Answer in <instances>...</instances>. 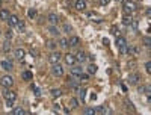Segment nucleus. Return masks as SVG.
<instances>
[{
	"instance_id": "obj_43",
	"label": "nucleus",
	"mask_w": 151,
	"mask_h": 115,
	"mask_svg": "<svg viewBox=\"0 0 151 115\" xmlns=\"http://www.w3.org/2000/svg\"><path fill=\"white\" fill-rule=\"evenodd\" d=\"M6 38H8V39H11V38H12V32H11V29L6 32Z\"/></svg>"
},
{
	"instance_id": "obj_18",
	"label": "nucleus",
	"mask_w": 151,
	"mask_h": 115,
	"mask_svg": "<svg viewBox=\"0 0 151 115\" xmlns=\"http://www.w3.org/2000/svg\"><path fill=\"white\" fill-rule=\"evenodd\" d=\"M106 112H110L104 104H100V106H94V114H106Z\"/></svg>"
},
{
	"instance_id": "obj_22",
	"label": "nucleus",
	"mask_w": 151,
	"mask_h": 115,
	"mask_svg": "<svg viewBox=\"0 0 151 115\" xmlns=\"http://www.w3.org/2000/svg\"><path fill=\"white\" fill-rule=\"evenodd\" d=\"M79 98H76V97H73V98H69V102H68V106L71 108V109H76V108H79Z\"/></svg>"
},
{
	"instance_id": "obj_17",
	"label": "nucleus",
	"mask_w": 151,
	"mask_h": 115,
	"mask_svg": "<svg viewBox=\"0 0 151 115\" xmlns=\"http://www.w3.org/2000/svg\"><path fill=\"white\" fill-rule=\"evenodd\" d=\"M79 44H80V38L77 35H73L68 39V47H79Z\"/></svg>"
},
{
	"instance_id": "obj_32",
	"label": "nucleus",
	"mask_w": 151,
	"mask_h": 115,
	"mask_svg": "<svg viewBox=\"0 0 151 115\" xmlns=\"http://www.w3.org/2000/svg\"><path fill=\"white\" fill-rule=\"evenodd\" d=\"M36 15H38V12H36V9H33V8H30L29 11H27V17H29V18H32V20H33V18L36 17Z\"/></svg>"
},
{
	"instance_id": "obj_45",
	"label": "nucleus",
	"mask_w": 151,
	"mask_h": 115,
	"mask_svg": "<svg viewBox=\"0 0 151 115\" xmlns=\"http://www.w3.org/2000/svg\"><path fill=\"white\" fill-rule=\"evenodd\" d=\"M53 109H57V111H59V109H61V106H59V104H53Z\"/></svg>"
},
{
	"instance_id": "obj_14",
	"label": "nucleus",
	"mask_w": 151,
	"mask_h": 115,
	"mask_svg": "<svg viewBox=\"0 0 151 115\" xmlns=\"http://www.w3.org/2000/svg\"><path fill=\"white\" fill-rule=\"evenodd\" d=\"M139 80H141V77H139L138 73H132V74H128V77H127V82L130 83V85H138Z\"/></svg>"
},
{
	"instance_id": "obj_26",
	"label": "nucleus",
	"mask_w": 151,
	"mask_h": 115,
	"mask_svg": "<svg viewBox=\"0 0 151 115\" xmlns=\"http://www.w3.org/2000/svg\"><path fill=\"white\" fill-rule=\"evenodd\" d=\"M15 27H17V30H18L20 33L26 32V23H24V21H18V23H17V26H15Z\"/></svg>"
},
{
	"instance_id": "obj_7",
	"label": "nucleus",
	"mask_w": 151,
	"mask_h": 115,
	"mask_svg": "<svg viewBox=\"0 0 151 115\" xmlns=\"http://www.w3.org/2000/svg\"><path fill=\"white\" fill-rule=\"evenodd\" d=\"M74 8L77 9V11L83 12V11H86V8H88V2H86V0H76Z\"/></svg>"
},
{
	"instance_id": "obj_28",
	"label": "nucleus",
	"mask_w": 151,
	"mask_h": 115,
	"mask_svg": "<svg viewBox=\"0 0 151 115\" xmlns=\"http://www.w3.org/2000/svg\"><path fill=\"white\" fill-rule=\"evenodd\" d=\"M9 50H11V41L6 38L3 41V51H5V53H9Z\"/></svg>"
},
{
	"instance_id": "obj_41",
	"label": "nucleus",
	"mask_w": 151,
	"mask_h": 115,
	"mask_svg": "<svg viewBox=\"0 0 151 115\" xmlns=\"http://www.w3.org/2000/svg\"><path fill=\"white\" fill-rule=\"evenodd\" d=\"M98 3L101 5V6H106V5L110 3V0H98Z\"/></svg>"
},
{
	"instance_id": "obj_31",
	"label": "nucleus",
	"mask_w": 151,
	"mask_h": 115,
	"mask_svg": "<svg viewBox=\"0 0 151 115\" xmlns=\"http://www.w3.org/2000/svg\"><path fill=\"white\" fill-rule=\"evenodd\" d=\"M130 21H132V17H130V15H127V14H124V17H122V24H124V26H127V27H128V24H130Z\"/></svg>"
},
{
	"instance_id": "obj_40",
	"label": "nucleus",
	"mask_w": 151,
	"mask_h": 115,
	"mask_svg": "<svg viewBox=\"0 0 151 115\" xmlns=\"http://www.w3.org/2000/svg\"><path fill=\"white\" fill-rule=\"evenodd\" d=\"M145 71H147L148 74L151 73V64H150V62H145Z\"/></svg>"
},
{
	"instance_id": "obj_46",
	"label": "nucleus",
	"mask_w": 151,
	"mask_h": 115,
	"mask_svg": "<svg viewBox=\"0 0 151 115\" xmlns=\"http://www.w3.org/2000/svg\"><path fill=\"white\" fill-rule=\"evenodd\" d=\"M2 3H3V0H0V9H2Z\"/></svg>"
},
{
	"instance_id": "obj_42",
	"label": "nucleus",
	"mask_w": 151,
	"mask_h": 115,
	"mask_svg": "<svg viewBox=\"0 0 151 115\" xmlns=\"http://www.w3.org/2000/svg\"><path fill=\"white\" fill-rule=\"evenodd\" d=\"M30 56H32V57H36V56H38V50L32 49V50H30Z\"/></svg>"
},
{
	"instance_id": "obj_34",
	"label": "nucleus",
	"mask_w": 151,
	"mask_h": 115,
	"mask_svg": "<svg viewBox=\"0 0 151 115\" xmlns=\"http://www.w3.org/2000/svg\"><path fill=\"white\" fill-rule=\"evenodd\" d=\"M47 47H48L50 50H55L56 47H57V43H56V41H50V43L47 44Z\"/></svg>"
},
{
	"instance_id": "obj_13",
	"label": "nucleus",
	"mask_w": 151,
	"mask_h": 115,
	"mask_svg": "<svg viewBox=\"0 0 151 115\" xmlns=\"http://www.w3.org/2000/svg\"><path fill=\"white\" fill-rule=\"evenodd\" d=\"M82 73H83V70H82V67H79V65H73L71 68H69V74H71V77H76V79H77Z\"/></svg>"
},
{
	"instance_id": "obj_4",
	"label": "nucleus",
	"mask_w": 151,
	"mask_h": 115,
	"mask_svg": "<svg viewBox=\"0 0 151 115\" xmlns=\"http://www.w3.org/2000/svg\"><path fill=\"white\" fill-rule=\"evenodd\" d=\"M3 97H5V100H6V102H15V100H17V92L12 91L11 88H5Z\"/></svg>"
},
{
	"instance_id": "obj_36",
	"label": "nucleus",
	"mask_w": 151,
	"mask_h": 115,
	"mask_svg": "<svg viewBox=\"0 0 151 115\" xmlns=\"http://www.w3.org/2000/svg\"><path fill=\"white\" fill-rule=\"evenodd\" d=\"M32 91L35 92V96H36V97H39V96H41V91H39V88H38V86L32 85Z\"/></svg>"
},
{
	"instance_id": "obj_16",
	"label": "nucleus",
	"mask_w": 151,
	"mask_h": 115,
	"mask_svg": "<svg viewBox=\"0 0 151 115\" xmlns=\"http://www.w3.org/2000/svg\"><path fill=\"white\" fill-rule=\"evenodd\" d=\"M18 21H20L18 15H9V17H8V20H6V23H8V26H9V27H15Z\"/></svg>"
},
{
	"instance_id": "obj_12",
	"label": "nucleus",
	"mask_w": 151,
	"mask_h": 115,
	"mask_svg": "<svg viewBox=\"0 0 151 115\" xmlns=\"http://www.w3.org/2000/svg\"><path fill=\"white\" fill-rule=\"evenodd\" d=\"M63 61H65V64L69 65V67H73V65L77 64V61H76V56H74L73 53H67L65 56H63Z\"/></svg>"
},
{
	"instance_id": "obj_27",
	"label": "nucleus",
	"mask_w": 151,
	"mask_h": 115,
	"mask_svg": "<svg viewBox=\"0 0 151 115\" xmlns=\"http://www.w3.org/2000/svg\"><path fill=\"white\" fill-rule=\"evenodd\" d=\"M56 43H57L59 45H61L62 49H67V47H68V39H67V38H59V39L56 41Z\"/></svg>"
},
{
	"instance_id": "obj_25",
	"label": "nucleus",
	"mask_w": 151,
	"mask_h": 115,
	"mask_svg": "<svg viewBox=\"0 0 151 115\" xmlns=\"http://www.w3.org/2000/svg\"><path fill=\"white\" fill-rule=\"evenodd\" d=\"M50 94H51V96L55 97V98H57V97L62 96V90H59V88H51V90H50Z\"/></svg>"
},
{
	"instance_id": "obj_44",
	"label": "nucleus",
	"mask_w": 151,
	"mask_h": 115,
	"mask_svg": "<svg viewBox=\"0 0 151 115\" xmlns=\"http://www.w3.org/2000/svg\"><path fill=\"white\" fill-rule=\"evenodd\" d=\"M5 104H6V108H12L14 106V102H6Z\"/></svg>"
},
{
	"instance_id": "obj_9",
	"label": "nucleus",
	"mask_w": 151,
	"mask_h": 115,
	"mask_svg": "<svg viewBox=\"0 0 151 115\" xmlns=\"http://www.w3.org/2000/svg\"><path fill=\"white\" fill-rule=\"evenodd\" d=\"M47 32L50 33V35H53V36H56V38L61 35V30H59L57 24H48L47 26Z\"/></svg>"
},
{
	"instance_id": "obj_6",
	"label": "nucleus",
	"mask_w": 151,
	"mask_h": 115,
	"mask_svg": "<svg viewBox=\"0 0 151 115\" xmlns=\"http://www.w3.org/2000/svg\"><path fill=\"white\" fill-rule=\"evenodd\" d=\"M62 59V53L57 50H51V53L48 55V62L50 64H56V62H59Z\"/></svg>"
},
{
	"instance_id": "obj_49",
	"label": "nucleus",
	"mask_w": 151,
	"mask_h": 115,
	"mask_svg": "<svg viewBox=\"0 0 151 115\" xmlns=\"http://www.w3.org/2000/svg\"><path fill=\"white\" fill-rule=\"evenodd\" d=\"M0 35H2V30H0Z\"/></svg>"
},
{
	"instance_id": "obj_5",
	"label": "nucleus",
	"mask_w": 151,
	"mask_h": 115,
	"mask_svg": "<svg viewBox=\"0 0 151 115\" xmlns=\"http://www.w3.org/2000/svg\"><path fill=\"white\" fill-rule=\"evenodd\" d=\"M51 74L55 77H62L63 76V67L56 62V64H51Z\"/></svg>"
},
{
	"instance_id": "obj_35",
	"label": "nucleus",
	"mask_w": 151,
	"mask_h": 115,
	"mask_svg": "<svg viewBox=\"0 0 151 115\" xmlns=\"http://www.w3.org/2000/svg\"><path fill=\"white\" fill-rule=\"evenodd\" d=\"M83 114L92 115V114H94V106H92V108H85V109H83Z\"/></svg>"
},
{
	"instance_id": "obj_20",
	"label": "nucleus",
	"mask_w": 151,
	"mask_h": 115,
	"mask_svg": "<svg viewBox=\"0 0 151 115\" xmlns=\"http://www.w3.org/2000/svg\"><path fill=\"white\" fill-rule=\"evenodd\" d=\"M11 114L12 115H26V109L21 108V106H17V108H14L12 111H11Z\"/></svg>"
},
{
	"instance_id": "obj_47",
	"label": "nucleus",
	"mask_w": 151,
	"mask_h": 115,
	"mask_svg": "<svg viewBox=\"0 0 151 115\" xmlns=\"http://www.w3.org/2000/svg\"><path fill=\"white\" fill-rule=\"evenodd\" d=\"M116 2H121V3H124V0H116Z\"/></svg>"
},
{
	"instance_id": "obj_38",
	"label": "nucleus",
	"mask_w": 151,
	"mask_h": 115,
	"mask_svg": "<svg viewBox=\"0 0 151 115\" xmlns=\"http://www.w3.org/2000/svg\"><path fill=\"white\" fill-rule=\"evenodd\" d=\"M126 106H127V109H132V111H133V112H134V111H136V108H134V106H133V104L130 103V100H127V102H126Z\"/></svg>"
},
{
	"instance_id": "obj_48",
	"label": "nucleus",
	"mask_w": 151,
	"mask_h": 115,
	"mask_svg": "<svg viewBox=\"0 0 151 115\" xmlns=\"http://www.w3.org/2000/svg\"><path fill=\"white\" fill-rule=\"evenodd\" d=\"M124 2H132V0H124Z\"/></svg>"
},
{
	"instance_id": "obj_24",
	"label": "nucleus",
	"mask_w": 151,
	"mask_h": 115,
	"mask_svg": "<svg viewBox=\"0 0 151 115\" xmlns=\"http://www.w3.org/2000/svg\"><path fill=\"white\" fill-rule=\"evenodd\" d=\"M9 15H11L9 11H6V9H0V20H2V21H6Z\"/></svg>"
},
{
	"instance_id": "obj_10",
	"label": "nucleus",
	"mask_w": 151,
	"mask_h": 115,
	"mask_svg": "<svg viewBox=\"0 0 151 115\" xmlns=\"http://www.w3.org/2000/svg\"><path fill=\"white\" fill-rule=\"evenodd\" d=\"M59 20H61V17H59V14H56V12H50V14L47 15L48 24H57Z\"/></svg>"
},
{
	"instance_id": "obj_33",
	"label": "nucleus",
	"mask_w": 151,
	"mask_h": 115,
	"mask_svg": "<svg viewBox=\"0 0 151 115\" xmlns=\"http://www.w3.org/2000/svg\"><path fill=\"white\" fill-rule=\"evenodd\" d=\"M88 73H89V74H95V73H97V65L95 64H89L88 65Z\"/></svg>"
},
{
	"instance_id": "obj_19",
	"label": "nucleus",
	"mask_w": 151,
	"mask_h": 115,
	"mask_svg": "<svg viewBox=\"0 0 151 115\" xmlns=\"http://www.w3.org/2000/svg\"><path fill=\"white\" fill-rule=\"evenodd\" d=\"M128 29H132L133 32H138V29H139V21H138L136 18H132L130 24H128Z\"/></svg>"
},
{
	"instance_id": "obj_29",
	"label": "nucleus",
	"mask_w": 151,
	"mask_h": 115,
	"mask_svg": "<svg viewBox=\"0 0 151 115\" xmlns=\"http://www.w3.org/2000/svg\"><path fill=\"white\" fill-rule=\"evenodd\" d=\"M62 30H63V33H71V30H73V27H71V24H68V23H63L62 24Z\"/></svg>"
},
{
	"instance_id": "obj_37",
	"label": "nucleus",
	"mask_w": 151,
	"mask_h": 115,
	"mask_svg": "<svg viewBox=\"0 0 151 115\" xmlns=\"http://www.w3.org/2000/svg\"><path fill=\"white\" fill-rule=\"evenodd\" d=\"M79 80H89V74H86V73H82L79 77H77Z\"/></svg>"
},
{
	"instance_id": "obj_1",
	"label": "nucleus",
	"mask_w": 151,
	"mask_h": 115,
	"mask_svg": "<svg viewBox=\"0 0 151 115\" xmlns=\"http://www.w3.org/2000/svg\"><path fill=\"white\" fill-rule=\"evenodd\" d=\"M115 44L118 47V50H120V53L121 55H127V39L124 38V36H116V41H115Z\"/></svg>"
},
{
	"instance_id": "obj_30",
	"label": "nucleus",
	"mask_w": 151,
	"mask_h": 115,
	"mask_svg": "<svg viewBox=\"0 0 151 115\" xmlns=\"http://www.w3.org/2000/svg\"><path fill=\"white\" fill-rule=\"evenodd\" d=\"M110 33H112V35L116 38V36H121V30L118 29V26H112V29H110Z\"/></svg>"
},
{
	"instance_id": "obj_2",
	"label": "nucleus",
	"mask_w": 151,
	"mask_h": 115,
	"mask_svg": "<svg viewBox=\"0 0 151 115\" xmlns=\"http://www.w3.org/2000/svg\"><path fill=\"white\" fill-rule=\"evenodd\" d=\"M122 11H124V14H127V15H132L134 11H138V5L133 2H124V5H122Z\"/></svg>"
},
{
	"instance_id": "obj_11",
	"label": "nucleus",
	"mask_w": 151,
	"mask_h": 115,
	"mask_svg": "<svg viewBox=\"0 0 151 115\" xmlns=\"http://www.w3.org/2000/svg\"><path fill=\"white\" fill-rule=\"evenodd\" d=\"M0 67H2L5 71H12L14 64H12V61H9V59H3V61H0Z\"/></svg>"
},
{
	"instance_id": "obj_8",
	"label": "nucleus",
	"mask_w": 151,
	"mask_h": 115,
	"mask_svg": "<svg viewBox=\"0 0 151 115\" xmlns=\"http://www.w3.org/2000/svg\"><path fill=\"white\" fill-rule=\"evenodd\" d=\"M74 56H76L77 64H83V62H86V59H88V55H86V51H83V50H79Z\"/></svg>"
},
{
	"instance_id": "obj_21",
	"label": "nucleus",
	"mask_w": 151,
	"mask_h": 115,
	"mask_svg": "<svg viewBox=\"0 0 151 115\" xmlns=\"http://www.w3.org/2000/svg\"><path fill=\"white\" fill-rule=\"evenodd\" d=\"M21 77H23V80L29 82V80H32V77H33V74H32V71L26 70V71H23V73H21Z\"/></svg>"
},
{
	"instance_id": "obj_3",
	"label": "nucleus",
	"mask_w": 151,
	"mask_h": 115,
	"mask_svg": "<svg viewBox=\"0 0 151 115\" xmlns=\"http://www.w3.org/2000/svg\"><path fill=\"white\" fill-rule=\"evenodd\" d=\"M0 85L3 88H12L14 86V77L11 74H5L0 77Z\"/></svg>"
},
{
	"instance_id": "obj_39",
	"label": "nucleus",
	"mask_w": 151,
	"mask_h": 115,
	"mask_svg": "<svg viewBox=\"0 0 151 115\" xmlns=\"http://www.w3.org/2000/svg\"><path fill=\"white\" fill-rule=\"evenodd\" d=\"M144 45L147 47V49H150V38H148V36H145V38H144Z\"/></svg>"
},
{
	"instance_id": "obj_15",
	"label": "nucleus",
	"mask_w": 151,
	"mask_h": 115,
	"mask_svg": "<svg viewBox=\"0 0 151 115\" xmlns=\"http://www.w3.org/2000/svg\"><path fill=\"white\" fill-rule=\"evenodd\" d=\"M24 56H26L24 49L18 47V49H15V50H14V57H15L17 61H23V59H24Z\"/></svg>"
},
{
	"instance_id": "obj_23",
	"label": "nucleus",
	"mask_w": 151,
	"mask_h": 115,
	"mask_svg": "<svg viewBox=\"0 0 151 115\" xmlns=\"http://www.w3.org/2000/svg\"><path fill=\"white\" fill-rule=\"evenodd\" d=\"M79 102L85 103V97H86V88H79Z\"/></svg>"
}]
</instances>
